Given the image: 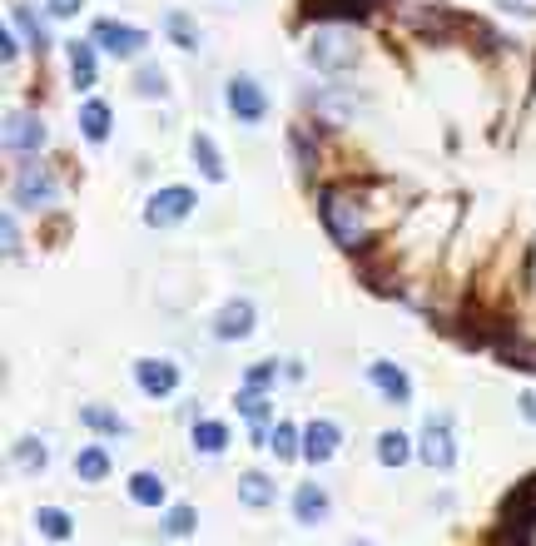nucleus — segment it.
I'll return each instance as SVG.
<instances>
[{
    "label": "nucleus",
    "mask_w": 536,
    "mask_h": 546,
    "mask_svg": "<svg viewBox=\"0 0 536 546\" xmlns=\"http://www.w3.org/2000/svg\"><path fill=\"white\" fill-rule=\"evenodd\" d=\"M239 412L254 422V442L268 447V442H264V422H268V398H264V393H259V388H244V393H239Z\"/></svg>",
    "instance_id": "nucleus-21"
},
{
    "label": "nucleus",
    "mask_w": 536,
    "mask_h": 546,
    "mask_svg": "<svg viewBox=\"0 0 536 546\" xmlns=\"http://www.w3.org/2000/svg\"><path fill=\"white\" fill-rule=\"evenodd\" d=\"M134 95H144V100H164V95H169L164 70H159V65H139V75H134Z\"/></svg>",
    "instance_id": "nucleus-27"
},
{
    "label": "nucleus",
    "mask_w": 536,
    "mask_h": 546,
    "mask_svg": "<svg viewBox=\"0 0 536 546\" xmlns=\"http://www.w3.org/2000/svg\"><path fill=\"white\" fill-rule=\"evenodd\" d=\"M378 0H303L308 20H368Z\"/></svg>",
    "instance_id": "nucleus-12"
},
{
    "label": "nucleus",
    "mask_w": 536,
    "mask_h": 546,
    "mask_svg": "<svg viewBox=\"0 0 536 546\" xmlns=\"http://www.w3.org/2000/svg\"><path fill=\"white\" fill-rule=\"evenodd\" d=\"M318 214H323V229L333 234V244L338 249H363L368 244V224H363V209L343 194V189H323V204H318Z\"/></svg>",
    "instance_id": "nucleus-1"
},
{
    "label": "nucleus",
    "mask_w": 536,
    "mask_h": 546,
    "mask_svg": "<svg viewBox=\"0 0 536 546\" xmlns=\"http://www.w3.org/2000/svg\"><path fill=\"white\" fill-rule=\"evenodd\" d=\"M45 5H50V15H60V20H65V15H75L85 0H45Z\"/></svg>",
    "instance_id": "nucleus-35"
},
{
    "label": "nucleus",
    "mask_w": 536,
    "mask_h": 546,
    "mask_svg": "<svg viewBox=\"0 0 536 546\" xmlns=\"http://www.w3.org/2000/svg\"><path fill=\"white\" fill-rule=\"evenodd\" d=\"M130 502H139V507H159V502H164V482H159V472H134L130 477Z\"/></svg>",
    "instance_id": "nucleus-23"
},
{
    "label": "nucleus",
    "mask_w": 536,
    "mask_h": 546,
    "mask_svg": "<svg viewBox=\"0 0 536 546\" xmlns=\"http://www.w3.org/2000/svg\"><path fill=\"white\" fill-rule=\"evenodd\" d=\"M194 447H199L204 457H219V452L229 447V427H224V422H194Z\"/></svg>",
    "instance_id": "nucleus-22"
},
{
    "label": "nucleus",
    "mask_w": 536,
    "mask_h": 546,
    "mask_svg": "<svg viewBox=\"0 0 536 546\" xmlns=\"http://www.w3.org/2000/svg\"><path fill=\"white\" fill-rule=\"evenodd\" d=\"M268 447H273V457H283V462L303 457V447H298V427H293V422H278V427H273V442H268Z\"/></svg>",
    "instance_id": "nucleus-29"
},
{
    "label": "nucleus",
    "mask_w": 536,
    "mask_h": 546,
    "mask_svg": "<svg viewBox=\"0 0 536 546\" xmlns=\"http://www.w3.org/2000/svg\"><path fill=\"white\" fill-rule=\"evenodd\" d=\"M293 517H298L303 527H318V522L328 517V492H323L318 482H303V487L293 492Z\"/></svg>",
    "instance_id": "nucleus-14"
},
{
    "label": "nucleus",
    "mask_w": 536,
    "mask_h": 546,
    "mask_svg": "<svg viewBox=\"0 0 536 546\" xmlns=\"http://www.w3.org/2000/svg\"><path fill=\"white\" fill-rule=\"evenodd\" d=\"M189 149H194V159H199V174H204V179H214V184H224V174H229V169H224V154H219V144H214L209 135H194V144H189Z\"/></svg>",
    "instance_id": "nucleus-16"
},
{
    "label": "nucleus",
    "mask_w": 536,
    "mask_h": 546,
    "mask_svg": "<svg viewBox=\"0 0 536 546\" xmlns=\"http://www.w3.org/2000/svg\"><path fill=\"white\" fill-rule=\"evenodd\" d=\"M15 204H25V209H40V204H50L55 199V179H50V169L45 164H20V174H15Z\"/></svg>",
    "instance_id": "nucleus-5"
},
{
    "label": "nucleus",
    "mask_w": 536,
    "mask_h": 546,
    "mask_svg": "<svg viewBox=\"0 0 536 546\" xmlns=\"http://www.w3.org/2000/svg\"><path fill=\"white\" fill-rule=\"evenodd\" d=\"M5 149H15V154H25V159H35L40 149H45V125L35 120V115H10V125H5Z\"/></svg>",
    "instance_id": "nucleus-9"
},
{
    "label": "nucleus",
    "mask_w": 536,
    "mask_h": 546,
    "mask_svg": "<svg viewBox=\"0 0 536 546\" xmlns=\"http://www.w3.org/2000/svg\"><path fill=\"white\" fill-rule=\"evenodd\" d=\"M5 254H20V234H15V219L5 214Z\"/></svg>",
    "instance_id": "nucleus-36"
},
{
    "label": "nucleus",
    "mask_w": 536,
    "mask_h": 546,
    "mask_svg": "<svg viewBox=\"0 0 536 546\" xmlns=\"http://www.w3.org/2000/svg\"><path fill=\"white\" fill-rule=\"evenodd\" d=\"M422 462L437 467V472H447L457 462V442H452V422L447 417H427V427H422Z\"/></svg>",
    "instance_id": "nucleus-6"
},
{
    "label": "nucleus",
    "mask_w": 536,
    "mask_h": 546,
    "mask_svg": "<svg viewBox=\"0 0 536 546\" xmlns=\"http://www.w3.org/2000/svg\"><path fill=\"white\" fill-rule=\"evenodd\" d=\"M517 408H522L527 422H536V393H522V398H517Z\"/></svg>",
    "instance_id": "nucleus-38"
},
{
    "label": "nucleus",
    "mask_w": 536,
    "mask_h": 546,
    "mask_svg": "<svg viewBox=\"0 0 536 546\" xmlns=\"http://www.w3.org/2000/svg\"><path fill=\"white\" fill-rule=\"evenodd\" d=\"M110 467H115V462H110L105 447H80V452H75V472H80V482H105Z\"/></svg>",
    "instance_id": "nucleus-17"
},
{
    "label": "nucleus",
    "mask_w": 536,
    "mask_h": 546,
    "mask_svg": "<svg viewBox=\"0 0 536 546\" xmlns=\"http://www.w3.org/2000/svg\"><path fill=\"white\" fill-rule=\"evenodd\" d=\"M134 383H139V393H149V398H169V393L179 388V368H174L169 358H139V363H134Z\"/></svg>",
    "instance_id": "nucleus-8"
},
{
    "label": "nucleus",
    "mask_w": 536,
    "mask_h": 546,
    "mask_svg": "<svg viewBox=\"0 0 536 546\" xmlns=\"http://www.w3.org/2000/svg\"><path fill=\"white\" fill-rule=\"evenodd\" d=\"M15 452H20V462H25V467H30V472H40V467H45V447H40V442H35V437H25V442H20V447H15Z\"/></svg>",
    "instance_id": "nucleus-33"
},
{
    "label": "nucleus",
    "mask_w": 536,
    "mask_h": 546,
    "mask_svg": "<svg viewBox=\"0 0 536 546\" xmlns=\"http://www.w3.org/2000/svg\"><path fill=\"white\" fill-rule=\"evenodd\" d=\"M15 25L25 30V40H30L35 50H50V25H45L30 5H15Z\"/></svg>",
    "instance_id": "nucleus-25"
},
{
    "label": "nucleus",
    "mask_w": 536,
    "mask_h": 546,
    "mask_svg": "<svg viewBox=\"0 0 536 546\" xmlns=\"http://www.w3.org/2000/svg\"><path fill=\"white\" fill-rule=\"evenodd\" d=\"M368 383L388 398V403H412V383H407V373H402L398 363H388V358H378V363H368Z\"/></svg>",
    "instance_id": "nucleus-10"
},
{
    "label": "nucleus",
    "mask_w": 536,
    "mask_h": 546,
    "mask_svg": "<svg viewBox=\"0 0 536 546\" xmlns=\"http://www.w3.org/2000/svg\"><path fill=\"white\" fill-rule=\"evenodd\" d=\"M194 189H184V184H169V189H159L149 204H144V224L149 229H174V224H184L189 214H194Z\"/></svg>",
    "instance_id": "nucleus-2"
},
{
    "label": "nucleus",
    "mask_w": 536,
    "mask_h": 546,
    "mask_svg": "<svg viewBox=\"0 0 536 546\" xmlns=\"http://www.w3.org/2000/svg\"><path fill=\"white\" fill-rule=\"evenodd\" d=\"M273 378H278V363H254V368H249V378H244V388H259V393H264Z\"/></svg>",
    "instance_id": "nucleus-34"
},
{
    "label": "nucleus",
    "mask_w": 536,
    "mask_h": 546,
    "mask_svg": "<svg viewBox=\"0 0 536 546\" xmlns=\"http://www.w3.org/2000/svg\"><path fill=\"white\" fill-rule=\"evenodd\" d=\"M194 527H199V512H194V507H169L164 537H194Z\"/></svg>",
    "instance_id": "nucleus-31"
},
{
    "label": "nucleus",
    "mask_w": 536,
    "mask_h": 546,
    "mask_svg": "<svg viewBox=\"0 0 536 546\" xmlns=\"http://www.w3.org/2000/svg\"><path fill=\"white\" fill-rule=\"evenodd\" d=\"M402 20H407L412 30H422L427 40H432V35L442 40V35H447V30L457 25V20H452V15H442V10H402Z\"/></svg>",
    "instance_id": "nucleus-19"
},
{
    "label": "nucleus",
    "mask_w": 536,
    "mask_h": 546,
    "mask_svg": "<svg viewBox=\"0 0 536 546\" xmlns=\"http://www.w3.org/2000/svg\"><path fill=\"white\" fill-rule=\"evenodd\" d=\"M80 417H85V427H95V432H110V437H125V432H130V422H125L120 412L100 408V403H90V408H80Z\"/></svg>",
    "instance_id": "nucleus-24"
},
{
    "label": "nucleus",
    "mask_w": 536,
    "mask_h": 546,
    "mask_svg": "<svg viewBox=\"0 0 536 546\" xmlns=\"http://www.w3.org/2000/svg\"><path fill=\"white\" fill-rule=\"evenodd\" d=\"M0 55H5V60H15V55H20V40H15V35H10V30H5V35H0Z\"/></svg>",
    "instance_id": "nucleus-37"
},
{
    "label": "nucleus",
    "mask_w": 536,
    "mask_h": 546,
    "mask_svg": "<svg viewBox=\"0 0 536 546\" xmlns=\"http://www.w3.org/2000/svg\"><path fill=\"white\" fill-rule=\"evenodd\" d=\"M35 527H40V537H50V542H65V537L75 532V522H70L60 507H40V512H35Z\"/></svg>",
    "instance_id": "nucleus-26"
},
{
    "label": "nucleus",
    "mask_w": 536,
    "mask_h": 546,
    "mask_svg": "<svg viewBox=\"0 0 536 546\" xmlns=\"http://www.w3.org/2000/svg\"><path fill=\"white\" fill-rule=\"evenodd\" d=\"M239 497H244V507H273V477L244 472V477H239Z\"/></svg>",
    "instance_id": "nucleus-20"
},
{
    "label": "nucleus",
    "mask_w": 536,
    "mask_h": 546,
    "mask_svg": "<svg viewBox=\"0 0 536 546\" xmlns=\"http://www.w3.org/2000/svg\"><path fill=\"white\" fill-rule=\"evenodd\" d=\"M90 40H95L105 55H115V60H134V55L149 45V35L134 30V25H125V20H95Z\"/></svg>",
    "instance_id": "nucleus-4"
},
{
    "label": "nucleus",
    "mask_w": 536,
    "mask_h": 546,
    "mask_svg": "<svg viewBox=\"0 0 536 546\" xmlns=\"http://www.w3.org/2000/svg\"><path fill=\"white\" fill-rule=\"evenodd\" d=\"M254 303L249 298H234V303H224L219 308V323H214V333L224 338V343H239V338H249L254 333Z\"/></svg>",
    "instance_id": "nucleus-11"
},
{
    "label": "nucleus",
    "mask_w": 536,
    "mask_h": 546,
    "mask_svg": "<svg viewBox=\"0 0 536 546\" xmlns=\"http://www.w3.org/2000/svg\"><path fill=\"white\" fill-rule=\"evenodd\" d=\"M80 135L90 139V144H105V139H110V105L90 100V105L80 110Z\"/></svg>",
    "instance_id": "nucleus-18"
},
{
    "label": "nucleus",
    "mask_w": 536,
    "mask_h": 546,
    "mask_svg": "<svg viewBox=\"0 0 536 546\" xmlns=\"http://www.w3.org/2000/svg\"><path fill=\"white\" fill-rule=\"evenodd\" d=\"M70 80H75V90H95V40L70 45Z\"/></svg>",
    "instance_id": "nucleus-15"
},
{
    "label": "nucleus",
    "mask_w": 536,
    "mask_h": 546,
    "mask_svg": "<svg viewBox=\"0 0 536 546\" xmlns=\"http://www.w3.org/2000/svg\"><path fill=\"white\" fill-rule=\"evenodd\" d=\"M338 442H343V432H338V422H308L303 427V457L308 462H328L333 452H338Z\"/></svg>",
    "instance_id": "nucleus-13"
},
{
    "label": "nucleus",
    "mask_w": 536,
    "mask_h": 546,
    "mask_svg": "<svg viewBox=\"0 0 536 546\" xmlns=\"http://www.w3.org/2000/svg\"><path fill=\"white\" fill-rule=\"evenodd\" d=\"M224 100H229L234 120H244V125H264L268 120V95L254 75H234L229 90H224Z\"/></svg>",
    "instance_id": "nucleus-3"
},
{
    "label": "nucleus",
    "mask_w": 536,
    "mask_h": 546,
    "mask_svg": "<svg viewBox=\"0 0 536 546\" xmlns=\"http://www.w3.org/2000/svg\"><path fill=\"white\" fill-rule=\"evenodd\" d=\"M502 358H507V363H517V368H532V373H536V348H532V343H522V338L502 343Z\"/></svg>",
    "instance_id": "nucleus-32"
},
{
    "label": "nucleus",
    "mask_w": 536,
    "mask_h": 546,
    "mask_svg": "<svg viewBox=\"0 0 536 546\" xmlns=\"http://www.w3.org/2000/svg\"><path fill=\"white\" fill-rule=\"evenodd\" d=\"M407 452H412V447H407L402 432H383V437H378V462H383V467H402Z\"/></svg>",
    "instance_id": "nucleus-30"
},
{
    "label": "nucleus",
    "mask_w": 536,
    "mask_h": 546,
    "mask_svg": "<svg viewBox=\"0 0 536 546\" xmlns=\"http://www.w3.org/2000/svg\"><path fill=\"white\" fill-rule=\"evenodd\" d=\"M164 25H169V35H174V45H179V50H199V25H194L184 10H174Z\"/></svg>",
    "instance_id": "nucleus-28"
},
{
    "label": "nucleus",
    "mask_w": 536,
    "mask_h": 546,
    "mask_svg": "<svg viewBox=\"0 0 536 546\" xmlns=\"http://www.w3.org/2000/svg\"><path fill=\"white\" fill-rule=\"evenodd\" d=\"M308 60H313L318 70H328V75H343V70L358 65V45H348L343 35H318V40L308 45Z\"/></svg>",
    "instance_id": "nucleus-7"
}]
</instances>
